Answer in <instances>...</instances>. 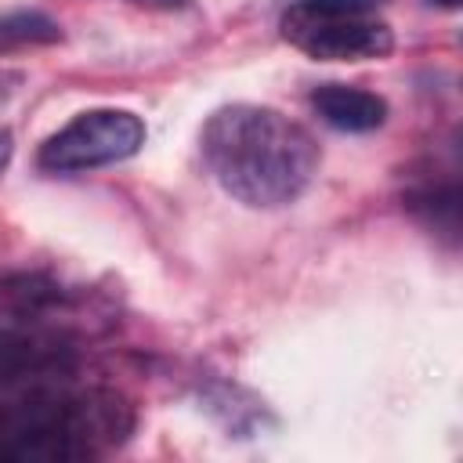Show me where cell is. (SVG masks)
<instances>
[{"instance_id": "2", "label": "cell", "mask_w": 463, "mask_h": 463, "mask_svg": "<svg viewBox=\"0 0 463 463\" xmlns=\"http://www.w3.org/2000/svg\"><path fill=\"white\" fill-rule=\"evenodd\" d=\"M383 0H297L282 18V36L318 61H365L394 47L391 25L376 18Z\"/></svg>"}, {"instance_id": "4", "label": "cell", "mask_w": 463, "mask_h": 463, "mask_svg": "<svg viewBox=\"0 0 463 463\" xmlns=\"http://www.w3.org/2000/svg\"><path fill=\"white\" fill-rule=\"evenodd\" d=\"M311 109L318 112L322 123H329L333 130H347V134H365L383 127L387 119V101L365 87H351V83H322L311 94Z\"/></svg>"}, {"instance_id": "3", "label": "cell", "mask_w": 463, "mask_h": 463, "mask_svg": "<svg viewBox=\"0 0 463 463\" xmlns=\"http://www.w3.org/2000/svg\"><path fill=\"white\" fill-rule=\"evenodd\" d=\"M141 145H145L141 116H134L130 109H87L40 145L36 163L51 174H83L123 163L137 156Z\"/></svg>"}, {"instance_id": "6", "label": "cell", "mask_w": 463, "mask_h": 463, "mask_svg": "<svg viewBox=\"0 0 463 463\" xmlns=\"http://www.w3.org/2000/svg\"><path fill=\"white\" fill-rule=\"evenodd\" d=\"M7 159H11V137L0 130V174H4V166H7Z\"/></svg>"}, {"instance_id": "5", "label": "cell", "mask_w": 463, "mask_h": 463, "mask_svg": "<svg viewBox=\"0 0 463 463\" xmlns=\"http://www.w3.org/2000/svg\"><path fill=\"white\" fill-rule=\"evenodd\" d=\"M4 36H11V40H54L58 25L47 22L43 14H14L11 22H4Z\"/></svg>"}, {"instance_id": "1", "label": "cell", "mask_w": 463, "mask_h": 463, "mask_svg": "<svg viewBox=\"0 0 463 463\" xmlns=\"http://www.w3.org/2000/svg\"><path fill=\"white\" fill-rule=\"evenodd\" d=\"M199 145L213 181L253 210L297 203L318 170L315 137L297 119L264 105L217 109Z\"/></svg>"}, {"instance_id": "7", "label": "cell", "mask_w": 463, "mask_h": 463, "mask_svg": "<svg viewBox=\"0 0 463 463\" xmlns=\"http://www.w3.org/2000/svg\"><path fill=\"white\" fill-rule=\"evenodd\" d=\"M438 4H441V7H456L459 0H438Z\"/></svg>"}]
</instances>
